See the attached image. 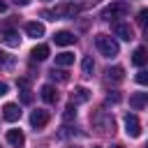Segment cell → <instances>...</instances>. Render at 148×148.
Listing matches in <instances>:
<instances>
[{
    "instance_id": "1",
    "label": "cell",
    "mask_w": 148,
    "mask_h": 148,
    "mask_svg": "<svg viewBox=\"0 0 148 148\" xmlns=\"http://www.w3.org/2000/svg\"><path fill=\"white\" fill-rule=\"evenodd\" d=\"M95 44H97V49H99V53L102 56H106V58H116L118 56V51H120V46H118V42L113 39V37H109V35H97L95 37Z\"/></svg>"
},
{
    "instance_id": "2",
    "label": "cell",
    "mask_w": 148,
    "mask_h": 148,
    "mask_svg": "<svg viewBox=\"0 0 148 148\" xmlns=\"http://www.w3.org/2000/svg\"><path fill=\"white\" fill-rule=\"evenodd\" d=\"M125 14H130V5L127 2H113V5L102 9V18L104 21H116V18H120Z\"/></svg>"
},
{
    "instance_id": "3",
    "label": "cell",
    "mask_w": 148,
    "mask_h": 148,
    "mask_svg": "<svg viewBox=\"0 0 148 148\" xmlns=\"http://www.w3.org/2000/svg\"><path fill=\"white\" fill-rule=\"evenodd\" d=\"M79 12H81V7H79V5L60 2V5H56V9H53L51 14H53V18H74Z\"/></svg>"
},
{
    "instance_id": "4",
    "label": "cell",
    "mask_w": 148,
    "mask_h": 148,
    "mask_svg": "<svg viewBox=\"0 0 148 148\" xmlns=\"http://www.w3.org/2000/svg\"><path fill=\"white\" fill-rule=\"evenodd\" d=\"M30 125H32L35 130H42V127H46V125H49V111H44V109H37V111H32V113H30Z\"/></svg>"
},
{
    "instance_id": "5",
    "label": "cell",
    "mask_w": 148,
    "mask_h": 148,
    "mask_svg": "<svg viewBox=\"0 0 148 148\" xmlns=\"http://www.w3.org/2000/svg\"><path fill=\"white\" fill-rule=\"evenodd\" d=\"M125 132L130 136H141V123H139V118L134 113L125 116Z\"/></svg>"
},
{
    "instance_id": "6",
    "label": "cell",
    "mask_w": 148,
    "mask_h": 148,
    "mask_svg": "<svg viewBox=\"0 0 148 148\" xmlns=\"http://www.w3.org/2000/svg\"><path fill=\"white\" fill-rule=\"evenodd\" d=\"M113 32L120 37V39H125V42H132L134 39V30H132V25L130 23H113Z\"/></svg>"
},
{
    "instance_id": "7",
    "label": "cell",
    "mask_w": 148,
    "mask_h": 148,
    "mask_svg": "<svg viewBox=\"0 0 148 148\" xmlns=\"http://www.w3.org/2000/svg\"><path fill=\"white\" fill-rule=\"evenodd\" d=\"M2 118L7 120V123H14V120H18L21 118V109H18V104H5L2 106Z\"/></svg>"
},
{
    "instance_id": "8",
    "label": "cell",
    "mask_w": 148,
    "mask_h": 148,
    "mask_svg": "<svg viewBox=\"0 0 148 148\" xmlns=\"http://www.w3.org/2000/svg\"><path fill=\"white\" fill-rule=\"evenodd\" d=\"M2 42L7 44V46H18L21 44V37H18V32L16 30H12V28H2Z\"/></svg>"
},
{
    "instance_id": "9",
    "label": "cell",
    "mask_w": 148,
    "mask_h": 148,
    "mask_svg": "<svg viewBox=\"0 0 148 148\" xmlns=\"http://www.w3.org/2000/svg\"><path fill=\"white\" fill-rule=\"evenodd\" d=\"M53 39H56V44H58V46H69V44H74V42H76L74 32H69V30H60V32H56V35H53Z\"/></svg>"
},
{
    "instance_id": "10",
    "label": "cell",
    "mask_w": 148,
    "mask_h": 148,
    "mask_svg": "<svg viewBox=\"0 0 148 148\" xmlns=\"http://www.w3.org/2000/svg\"><path fill=\"white\" fill-rule=\"evenodd\" d=\"M39 95H42V99L46 102V104H56L58 102V90L51 86V83H46V86H42V90H39Z\"/></svg>"
},
{
    "instance_id": "11",
    "label": "cell",
    "mask_w": 148,
    "mask_h": 148,
    "mask_svg": "<svg viewBox=\"0 0 148 148\" xmlns=\"http://www.w3.org/2000/svg\"><path fill=\"white\" fill-rule=\"evenodd\" d=\"M88 99H90V90H88V88H83V86L74 88V92H72V104H83V102H88Z\"/></svg>"
},
{
    "instance_id": "12",
    "label": "cell",
    "mask_w": 148,
    "mask_h": 148,
    "mask_svg": "<svg viewBox=\"0 0 148 148\" xmlns=\"http://www.w3.org/2000/svg\"><path fill=\"white\" fill-rule=\"evenodd\" d=\"M146 102H148V92H134V95L130 97V106H132L134 111H141V109L146 106Z\"/></svg>"
},
{
    "instance_id": "13",
    "label": "cell",
    "mask_w": 148,
    "mask_h": 148,
    "mask_svg": "<svg viewBox=\"0 0 148 148\" xmlns=\"http://www.w3.org/2000/svg\"><path fill=\"white\" fill-rule=\"evenodd\" d=\"M7 141H9L14 148H21V146L25 143V136H23L21 130H7Z\"/></svg>"
},
{
    "instance_id": "14",
    "label": "cell",
    "mask_w": 148,
    "mask_h": 148,
    "mask_svg": "<svg viewBox=\"0 0 148 148\" xmlns=\"http://www.w3.org/2000/svg\"><path fill=\"white\" fill-rule=\"evenodd\" d=\"M25 32H28V37H44V25L42 23H37V21H30V23H25Z\"/></svg>"
},
{
    "instance_id": "15",
    "label": "cell",
    "mask_w": 148,
    "mask_h": 148,
    "mask_svg": "<svg viewBox=\"0 0 148 148\" xmlns=\"http://www.w3.org/2000/svg\"><path fill=\"white\" fill-rule=\"evenodd\" d=\"M49 53H51V51H49V46H46V44H39V46H35V49H32V53H30V56H32V60L42 62V60H46V58H49Z\"/></svg>"
},
{
    "instance_id": "16",
    "label": "cell",
    "mask_w": 148,
    "mask_h": 148,
    "mask_svg": "<svg viewBox=\"0 0 148 148\" xmlns=\"http://www.w3.org/2000/svg\"><path fill=\"white\" fill-rule=\"evenodd\" d=\"M106 79H109V81L120 83V81L125 79V69H123V67H118V65H116V67H109V69H106Z\"/></svg>"
},
{
    "instance_id": "17",
    "label": "cell",
    "mask_w": 148,
    "mask_h": 148,
    "mask_svg": "<svg viewBox=\"0 0 148 148\" xmlns=\"http://www.w3.org/2000/svg\"><path fill=\"white\" fill-rule=\"evenodd\" d=\"M72 62H74V53H69V51H62L56 56V65H60V67H67Z\"/></svg>"
},
{
    "instance_id": "18",
    "label": "cell",
    "mask_w": 148,
    "mask_h": 148,
    "mask_svg": "<svg viewBox=\"0 0 148 148\" xmlns=\"http://www.w3.org/2000/svg\"><path fill=\"white\" fill-rule=\"evenodd\" d=\"M146 58H148V56H146V49H143V46H139V49L132 53V62H134L136 67H143V65H146Z\"/></svg>"
},
{
    "instance_id": "19",
    "label": "cell",
    "mask_w": 148,
    "mask_h": 148,
    "mask_svg": "<svg viewBox=\"0 0 148 148\" xmlns=\"http://www.w3.org/2000/svg\"><path fill=\"white\" fill-rule=\"evenodd\" d=\"M81 69H83V76H92V72H95V62H92V58H90V56H86V58H83Z\"/></svg>"
},
{
    "instance_id": "20",
    "label": "cell",
    "mask_w": 148,
    "mask_h": 148,
    "mask_svg": "<svg viewBox=\"0 0 148 148\" xmlns=\"http://www.w3.org/2000/svg\"><path fill=\"white\" fill-rule=\"evenodd\" d=\"M62 118L69 123V120H74L76 118V104H67L65 106V111H62Z\"/></svg>"
},
{
    "instance_id": "21",
    "label": "cell",
    "mask_w": 148,
    "mask_h": 148,
    "mask_svg": "<svg viewBox=\"0 0 148 148\" xmlns=\"http://www.w3.org/2000/svg\"><path fill=\"white\" fill-rule=\"evenodd\" d=\"M51 79H53V81H67L69 76H67V72H62V69H56V67H53V69H51Z\"/></svg>"
},
{
    "instance_id": "22",
    "label": "cell",
    "mask_w": 148,
    "mask_h": 148,
    "mask_svg": "<svg viewBox=\"0 0 148 148\" xmlns=\"http://www.w3.org/2000/svg\"><path fill=\"white\" fill-rule=\"evenodd\" d=\"M21 102H23V104H32V92L28 90V86L21 90Z\"/></svg>"
},
{
    "instance_id": "23",
    "label": "cell",
    "mask_w": 148,
    "mask_h": 148,
    "mask_svg": "<svg viewBox=\"0 0 148 148\" xmlns=\"http://www.w3.org/2000/svg\"><path fill=\"white\" fill-rule=\"evenodd\" d=\"M12 62H14V58H9L5 51H0V67H12Z\"/></svg>"
},
{
    "instance_id": "24",
    "label": "cell",
    "mask_w": 148,
    "mask_h": 148,
    "mask_svg": "<svg viewBox=\"0 0 148 148\" xmlns=\"http://www.w3.org/2000/svg\"><path fill=\"white\" fill-rule=\"evenodd\" d=\"M136 81H139L141 86H146V83H148V74H146L143 69H139V72H136Z\"/></svg>"
},
{
    "instance_id": "25",
    "label": "cell",
    "mask_w": 148,
    "mask_h": 148,
    "mask_svg": "<svg viewBox=\"0 0 148 148\" xmlns=\"http://www.w3.org/2000/svg\"><path fill=\"white\" fill-rule=\"evenodd\" d=\"M106 102H109V104H111V102H113V104H118V102H120V92H116V90H113V92H109V95H106Z\"/></svg>"
},
{
    "instance_id": "26",
    "label": "cell",
    "mask_w": 148,
    "mask_h": 148,
    "mask_svg": "<svg viewBox=\"0 0 148 148\" xmlns=\"http://www.w3.org/2000/svg\"><path fill=\"white\" fill-rule=\"evenodd\" d=\"M146 16H148V9H141V12H139V18H136V23H139V25H146Z\"/></svg>"
},
{
    "instance_id": "27",
    "label": "cell",
    "mask_w": 148,
    "mask_h": 148,
    "mask_svg": "<svg viewBox=\"0 0 148 148\" xmlns=\"http://www.w3.org/2000/svg\"><path fill=\"white\" fill-rule=\"evenodd\" d=\"M97 2H99V0H86V2L81 5V9H83V7H92V5H97Z\"/></svg>"
},
{
    "instance_id": "28",
    "label": "cell",
    "mask_w": 148,
    "mask_h": 148,
    "mask_svg": "<svg viewBox=\"0 0 148 148\" xmlns=\"http://www.w3.org/2000/svg\"><path fill=\"white\" fill-rule=\"evenodd\" d=\"M42 16H44V18H49V21H53V14H51L49 9H44V12H42Z\"/></svg>"
},
{
    "instance_id": "29",
    "label": "cell",
    "mask_w": 148,
    "mask_h": 148,
    "mask_svg": "<svg viewBox=\"0 0 148 148\" xmlns=\"http://www.w3.org/2000/svg\"><path fill=\"white\" fill-rule=\"evenodd\" d=\"M12 2H14V5H18V7H25L30 0H12Z\"/></svg>"
},
{
    "instance_id": "30",
    "label": "cell",
    "mask_w": 148,
    "mask_h": 148,
    "mask_svg": "<svg viewBox=\"0 0 148 148\" xmlns=\"http://www.w3.org/2000/svg\"><path fill=\"white\" fill-rule=\"evenodd\" d=\"M7 90H9V88H7V83H0V97H2V95H7Z\"/></svg>"
},
{
    "instance_id": "31",
    "label": "cell",
    "mask_w": 148,
    "mask_h": 148,
    "mask_svg": "<svg viewBox=\"0 0 148 148\" xmlns=\"http://www.w3.org/2000/svg\"><path fill=\"white\" fill-rule=\"evenodd\" d=\"M5 12H7V2H5V0H0V14H5Z\"/></svg>"
},
{
    "instance_id": "32",
    "label": "cell",
    "mask_w": 148,
    "mask_h": 148,
    "mask_svg": "<svg viewBox=\"0 0 148 148\" xmlns=\"http://www.w3.org/2000/svg\"><path fill=\"white\" fill-rule=\"evenodd\" d=\"M111 148H125V146H120V143H116V146H111Z\"/></svg>"
},
{
    "instance_id": "33",
    "label": "cell",
    "mask_w": 148,
    "mask_h": 148,
    "mask_svg": "<svg viewBox=\"0 0 148 148\" xmlns=\"http://www.w3.org/2000/svg\"><path fill=\"white\" fill-rule=\"evenodd\" d=\"M72 148H79V146H72Z\"/></svg>"
},
{
    "instance_id": "34",
    "label": "cell",
    "mask_w": 148,
    "mask_h": 148,
    "mask_svg": "<svg viewBox=\"0 0 148 148\" xmlns=\"http://www.w3.org/2000/svg\"><path fill=\"white\" fill-rule=\"evenodd\" d=\"M95 148H99V146H95Z\"/></svg>"
}]
</instances>
